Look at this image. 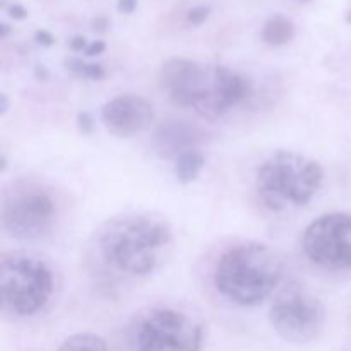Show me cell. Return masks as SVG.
I'll return each instance as SVG.
<instances>
[{"label": "cell", "mask_w": 351, "mask_h": 351, "mask_svg": "<svg viewBox=\"0 0 351 351\" xmlns=\"http://www.w3.org/2000/svg\"><path fill=\"white\" fill-rule=\"evenodd\" d=\"M295 36V26L288 17L273 16L263 27V40L269 47H283Z\"/></svg>", "instance_id": "13"}, {"label": "cell", "mask_w": 351, "mask_h": 351, "mask_svg": "<svg viewBox=\"0 0 351 351\" xmlns=\"http://www.w3.org/2000/svg\"><path fill=\"white\" fill-rule=\"evenodd\" d=\"M36 74H38V77H41V75H43V79L47 77V71H45L43 67H40V65L36 67Z\"/></svg>", "instance_id": "26"}, {"label": "cell", "mask_w": 351, "mask_h": 351, "mask_svg": "<svg viewBox=\"0 0 351 351\" xmlns=\"http://www.w3.org/2000/svg\"><path fill=\"white\" fill-rule=\"evenodd\" d=\"M9 26H7V24L5 23H3L2 24V26H0V36H2V38H5L7 36V34H9Z\"/></svg>", "instance_id": "25"}, {"label": "cell", "mask_w": 351, "mask_h": 351, "mask_svg": "<svg viewBox=\"0 0 351 351\" xmlns=\"http://www.w3.org/2000/svg\"><path fill=\"white\" fill-rule=\"evenodd\" d=\"M302 247L308 261L322 269H351V215L319 216L305 228Z\"/></svg>", "instance_id": "8"}, {"label": "cell", "mask_w": 351, "mask_h": 351, "mask_svg": "<svg viewBox=\"0 0 351 351\" xmlns=\"http://www.w3.org/2000/svg\"><path fill=\"white\" fill-rule=\"evenodd\" d=\"M105 48H106V43H105V41L96 40V41H93L91 45H88V48H86L84 53L88 55V57H95V55L103 53V51H105Z\"/></svg>", "instance_id": "20"}, {"label": "cell", "mask_w": 351, "mask_h": 351, "mask_svg": "<svg viewBox=\"0 0 351 351\" xmlns=\"http://www.w3.org/2000/svg\"><path fill=\"white\" fill-rule=\"evenodd\" d=\"M324 184V168L295 151H276L263 161L256 173V191L266 209L281 213L304 208Z\"/></svg>", "instance_id": "4"}, {"label": "cell", "mask_w": 351, "mask_h": 351, "mask_svg": "<svg viewBox=\"0 0 351 351\" xmlns=\"http://www.w3.org/2000/svg\"><path fill=\"white\" fill-rule=\"evenodd\" d=\"M58 202L53 192L33 180H17L2 201V228L17 240H41L57 226Z\"/></svg>", "instance_id": "6"}, {"label": "cell", "mask_w": 351, "mask_h": 351, "mask_svg": "<svg viewBox=\"0 0 351 351\" xmlns=\"http://www.w3.org/2000/svg\"><path fill=\"white\" fill-rule=\"evenodd\" d=\"M158 82L173 105L209 120L223 117L252 91L249 79L225 65H201L178 57L161 65Z\"/></svg>", "instance_id": "1"}, {"label": "cell", "mask_w": 351, "mask_h": 351, "mask_svg": "<svg viewBox=\"0 0 351 351\" xmlns=\"http://www.w3.org/2000/svg\"><path fill=\"white\" fill-rule=\"evenodd\" d=\"M69 45L74 51H86V48H88V41L84 36H74Z\"/></svg>", "instance_id": "22"}, {"label": "cell", "mask_w": 351, "mask_h": 351, "mask_svg": "<svg viewBox=\"0 0 351 351\" xmlns=\"http://www.w3.org/2000/svg\"><path fill=\"white\" fill-rule=\"evenodd\" d=\"M269 322L285 341L307 345L324 331L326 307L311 291L290 287L274 298L269 308Z\"/></svg>", "instance_id": "7"}, {"label": "cell", "mask_w": 351, "mask_h": 351, "mask_svg": "<svg viewBox=\"0 0 351 351\" xmlns=\"http://www.w3.org/2000/svg\"><path fill=\"white\" fill-rule=\"evenodd\" d=\"M346 21H348V23L351 24V9H350V12H348V16H346Z\"/></svg>", "instance_id": "27"}, {"label": "cell", "mask_w": 351, "mask_h": 351, "mask_svg": "<svg viewBox=\"0 0 351 351\" xmlns=\"http://www.w3.org/2000/svg\"><path fill=\"white\" fill-rule=\"evenodd\" d=\"M106 26H108V21H106L105 17H98V19H95V23H93V27H95L96 31H105Z\"/></svg>", "instance_id": "23"}, {"label": "cell", "mask_w": 351, "mask_h": 351, "mask_svg": "<svg viewBox=\"0 0 351 351\" xmlns=\"http://www.w3.org/2000/svg\"><path fill=\"white\" fill-rule=\"evenodd\" d=\"M53 271L34 254L3 252L0 257L2 311L12 317H31L43 311L53 295Z\"/></svg>", "instance_id": "5"}, {"label": "cell", "mask_w": 351, "mask_h": 351, "mask_svg": "<svg viewBox=\"0 0 351 351\" xmlns=\"http://www.w3.org/2000/svg\"><path fill=\"white\" fill-rule=\"evenodd\" d=\"M34 40H36V43L41 45V47H51V45L55 43L53 34L47 29L36 31V33H34Z\"/></svg>", "instance_id": "18"}, {"label": "cell", "mask_w": 351, "mask_h": 351, "mask_svg": "<svg viewBox=\"0 0 351 351\" xmlns=\"http://www.w3.org/2000/svg\"><path fill=\"white\" fill-rule=\"evenodd\" d=\"M67 69L72 74L79 75L84 79H93V81H99L105 77V69L98 64H86V62L79 60V58H71L67 60Z\"/></svg>", "instance_id": "15"}, {"label": "cell", "mask_w": 351, "mask_h": 351, "mask_svg": "<svg viewBox=\"0 0 351 351\" xmlns=\"http://www.w3.org/2000/svg\"><path fill=\"white\" fill-rule=\"evenodd\" d=\"M204 165H206V158L201 151L199 149L187 151V153L180 154V156L175 160V165H173L175 177H177V180L180 182V184L184 185L192 184L194 180H197V177L201 175Z\"/></svg>", "instance_id": "12"}, {"label": "cell", "mask_w": 351, "mask_h": 351, "mask_svg": "<svg viewBox=\"0 0 351 351\" xmlns=\"http://www.w3.org/2000/svg\"><path fill=\"white\" fill-rule=\"evenodd\" d=\"M202 326L175 308H156L143 319L137 331L139 351H201Z\"/></svg>", "instance_id": "9"}, {"label": "cell", "mask_w": 351, "mask_h": 351, "mask_svg": "<svg viewBox=\"0 0 351 351\" xmlns=\"http://www.w3.org/2000/svg\"><path fill=\"white\" fill-rule=\"evenodd\" d=\"M206 141V132L184 120H167L153 134V146L161 158L177 160L187 151L197 149Z\"/></svg>", "instance_id": "11"}, {"label": "cell", "mask_w": 351, "mask_h": 351, "mask_svg": "<svg viewBox=\"0 0 351 351\" xmlns=\"http://www.w3.org/2000/svg\"><path fill=\"white\" fill-rule=\"evenodd\" d=\"M154 108L137 95H119L101 108L103 125L117 137H134L149 129L154 122Z\"/></svg>", "instance_id": "10"}, {"label": "cell", "mask_w": 351, "mask_h": 351, "mask_svg": "<svg viewBox=\"0 0 351 351\" xmlns=\"http://www.w3.org/2000/svg\"><path fill=\"white\" fill-rule=\"evenodd\" d=\"M209 14H211V7L209 5L192 7V9L187 12V23L194 24V26H199V24H202L206 19H208Z\"/></svg>", "instance_id": "16"}, {"label": "cell", "mask_w": 351, "mask_h": 351, "mask_svg": "<svg viewBox=\"0 0 351 351\" xmlns=\"http://www.w3.org/2000/svg\"><path fill=\"white\" fill-rule=\"evenodd\" d=\"M57 351H110V348L105 339L91 332H79L69 336Z\"/></svg>", "instance_id": "14"}, {"label": "cell", "mask_w": 351, "mask_h": 351, "mask_svg": "<svg viewBox=\"0 0 351 351\" xmlns=\"http://www.w3.org/2000/svg\"><path fill=\"white\" fill-rule=\"evenodd\" d=\"M283 261L261 242H242L219 256L215 287L221 297L240 307H257L283 280Z\"/></svg>", "instance_id": "3"}, {"label": "cell", "mask_w": 351, "mask_h": 351, "mask_svg": "<svg viewBox=\"0 0 351 351\" xmlns=\"http://www.w3.org/2000/svg\"><path fill=\"white\" fill-rule=\"evenodd\" d=\"M7 14H9V16L12 17V19L21 21V19H24V17L27 16V10L24 9V7L21 5V3H10L9 9H7Z\"/></svg>", "instance_id": "19"}, {"label": "cell", "mask_w": 351, "mask_h": 351, "mask_svg": "<svg viewBox=\"0 0 351 351\" xmlns=\"http://www.w3.org/2000/svg\"><path fill=\"white\" fill-rule=\"evenodd\" d=\"M77 127L82 134H86V136L93 132V127H95V123H93L91 115H89L88 112L77 113Z\"/></svg>", "instance_id": "17"}, {"label": "cell", "mask_w": 351, "mask_h": 351, "mask_svg": "<svg viewBox=\"0 0 351 351\" xmlns=\"http://www.w3.org/2000/svg\"><path fill=\"white\" fill-rule=\"evenodd\" d=\"M7 110H9V99H7L5 93L0 95V115H5Z\"/></svg>", "instance_id": "24"}, {"label": "cell", "mask_w": 351, "mask_h": 351, "mask_svg": "<svg viewBox=\"0 0 351 351\" xmlns=\"http://www.w3.org/2000/svg\"><path fill=\"white\" fill-rule=\"evenodd\" d=\"M173 233L167 219L130 215L106 223L96 237V256L112 273L143 278L170 256Z\"/></svg>", "instance_id": "2"}, {"label": "cell", "mask_w": 351, "mask_h": 351, "mask_svg": "<svg viewBox=\"0 0 351 351\" xmlns=\"http://www.w3.org/2000/svg\"><path fill=\"white\" fill-rule=\"evenodd\" d=\"M300 2H308V0H300Z\"/></svg>", "instance_id": "28"}, {"label": "cell", "mask_w": 351, "mask_h": 351, "mask_svg": "<svg viewBox=\"0 0 351 351\" xmlns=\"http://www.w3.org/2000/svg\"><path fill=\"white\" fill-rule=\"evenodd\" d=\"M136 7H137V0H119V3H117V9H119V12L122 14L134 12Z\"/></svg>", "instance_id": "21"}]
</instances>
